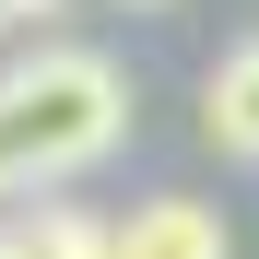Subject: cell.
<instances>
[{"mask_svg": "<svg viewBox=\"0 0 259 259\" xmlns=\"http://www.w3.org/2000/svg\"><path fill=\"white\" fill-rule=\"evenodd\" d=\"M200 130H212V153L259 165V35L212 59V82H200Z\"/></svg>", "mask_w": 259, "mask_h": 259, "instance_id": "3", "label": "cell"}, {"mask_svg": "<svg viewBox=\"0 0 259 259\" xmlns=\"http://www.w3.org/2000/svg\"><path fill=\"white\" fill-rule=\"evenodd\" d=\"M0 259H12V236H0Z\"/></svg>", "mask_w": 259, "mask_h": 259, "instance_id": "7", "label": "cell"}, {"mask_svg": "<svg viewBox=\"0 0 259 259\" xmlns=\"http://www.w3.org/2000/svg\"><path fill=\"white\" fill-rule=\"evenodd\" d=\"M48 12H59V0H0V35H35Z\"/></svg>", "mask_w": 259, "mask_h": 259, "instance_id": "5", "label": "cell"}, {"mask_svg": "<svg viewBox=\"0 0 259 259\" xmlns=\"http://www.w3.org/2000/svg\"><path fill=\"white\" fill-rule=\"evenodd\" d=\"M0 236H12V259H118V224H95V212H71V200L24 212V224H0Z\"/></svg>", "mask_w": 259, "mask_h": 259, "instance_id": "4", "label": "cell"}, {"mask_svg": "<svg viewBox=\"0 0 259 259\" xmlns=\"http://www.w3.org/2000/svg\"><path fill=\"white\" fill-rule=\"evenodd\" d=\"M130 142V71L106 48H24L0 71V189H59Z\"/></svg>", "mask_w": 259, "mask_h": 259, "instance_id": "1", "label": "cell"}, {"mask_svg": "<svg viewBox=\"0 0 259 259\" xmlns=\"http://www.w3.org/2000/svg\"><path fill=\"white\" fill-rule=\"evenodd\" d=\"M130 12H153V0H130Z\"/></svg>", "mask_w": 259, "mask_h": 259, "instance_id": "6", "label": "cell"}, {"mask_svg": "<svg viewBox=\"0 0 259 259\" xmlns=\"http://www.w3.org/2000/svg\"><path fill=\"white\" fill-rule=\"evenodd\" d=\"M118 259H236V236H224V212L212 200H130L118 212Z\"/></svg>", "mask_w": 259, "mask_h": 259, "instance_id": "2", "label": "cell"}]
</instances>
